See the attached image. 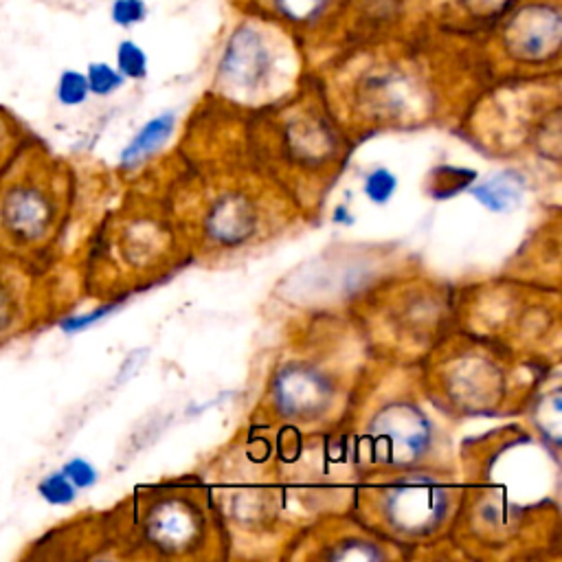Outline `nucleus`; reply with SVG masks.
<instances>
[{
	"label": "nucleus",
	"mask_w": 562,
	"mask_h": 562,
	"mask_svg": "<svg viewBox=\"0 0 562 562\" xmlns=\"http://www.w3.org/2000/svg\"><path fill=\"white\" fill-rule=\"evenodd\" d=\"M562 40L560 0H525L505 16L501 42L516 62L554 60Z\"/></svg>",
	"instance_id": "obj_1"
},
{
	"label": "nucleus",
	"mask_w": 562,
	"mask_h": 562,
	"mask_svg": "<svg viewBox=\"0 0 562 562\" xmlns=\"http://www.w3.org/2000/svg\"><path fill=\"white\" fill-rule=\"evenodd\" d=\"M55 213L53 196L36 178H9L0 189V238L14 249L38 244L49 235Z\"/></svg>",
	"instance_id": "obj_2"
},
{
	"label": "nucleus",
	"mask_w": 562,
	"mask_h": 562,
	"mask_svg": "<svg viewBox=\"0 0 562 562\" xmlns=\"http://www.w3.org/2000/svg\"><path fill=\"white\" fill-rule=\"evenodd\" d=\"M273 69L275 44L271 31L255 22L235 27L220 62L224 82L244 91H255L268 80Z\"/></svg>",
	"instance_id": "obj_3"
},
{
	"label": "nucleus",
	"mask_w": 562,
	"mask_h": 562,
	"mask_svg": "<svg viewBox=\"0 0 562 562\" xmlns=\"http://www.w3.org/2000/svg\"><path fill=\"white\" fill-rule=\"evenodd\" d=\"M429 435L424 415L411 404H400L385 411L374 424V440L385 448L393 462H411L424 453Z\"/></svg>",
	"instance_id": "obj_4"
},
{
	"label": "nucleus",
	"mask_w": 562,
	"mask_h": 562,
	"mask_svg": "<svg viewBox=\"0 0 562 562\" xmlns=\"http://www.w3.org/2000/svg\"><path fill=\"white\" fill-rule=\"evenodd\" d=\"M174 126H176L174 112H163V115L150 119L137 132V137L128 143V148L121 152V165L123 167L139 165L145 156H150L159 148H163L165 141L172 137Z\"/></svg>",
	"instance_id": "obj_5"
},
{
	"label": "nucleus",
	"mask_w": 562,
	"mask_h": 562,
	"mask_svg": "<svg viewBox=\"0 0 562 562\" xmlns=\"http://www.w3.org/2000/svg\"><path fill=\"white\" fill-rule=\"evenodd\" d=\"M339 0H268L273 14L290 25L312 27L328 18Z\"/></svg>",
	"instance_id": "obj_6"
},
{
	"label": "nucleus",
	"mask_w": 562,
	"mask_h": 562,
	"mask_svg": "<svg viewBox=\"0 0 562 562\" xmlns=\"http://www.w3.org/2000/svg\"><path fill=\"white\" fill-rule=\"evenodd\" d=\"M404 508H413L402 514V523L409 525H424L437 516L440 510V497H437L435 490L415 486V488H404L398 490L396 497H393V510L400 512Z\"/></svg>",
	"instance_id": "obj_7"
},
{
	"label": "nucleus",
	"mask_w": 562,
	"mask_h": 562,
	"mask_svg": "<svg viewBox=\"0 0 562 562\" xmlns=\"http://www.w3.org/2000/svg\"><path fill=\"white\" fill-rule=\"evenodd\" d=\"M521 191L523 185L514 174H499L486 183L472 187V196H475L483 207L501 213L519 202Z\"/></svg>",
	"instance_id": "obj_8"
},
{
	"label": "nucleus",
	"mask_w": 562,
	"mask_h": 562,
	"mask_svg": "<svg viewBox=\"0 0 562 562\" xmlns=\"http://www.w3.org/2000/svg\"><path fill=\"white\" fill-rule=\"evenodd\" d=\"M88 97H91V88H88L84 71L64 69L58 75V82H55V99H58L60 106L64 108L84 106Z\"/></svg>",
	"instance_id": "obj_9"
},
{
	"label": "nucleus",
	"mask_w": 562,
	"mask_h": 562,
	"mask_svg": "<svg viewBox=\"0 0 562 562\" xmlns=\"http://www.w3.org/2000/svg\"><path fill=\"white\" fill-rule=\"evenodd\" d=\"M36 492L44 503L53 505V508H66V505L75 503V499H77V488L69 481V477L64 475L62 468L49 472V475H44L38 481Z\"/></svg>",
	"instance_id": "obj_10"
},
{
	"label": "nucleus",
	"mask_w": 562,
	"mask_h": 562,
	"mask_svg": "<svg viewBox=\"0 0 562 562\" xmlns=\"http://www.w3.org/2000/svg\"><path fill=\"white\" fill-rule=\"evenodd\" d=\"M115 60H117V71L126 77V80H145L148 77V53L137 44L134 40H121L117 44V53H115Z\"/></svg>",
	"instance_id": "obj_11"
},
{
	"label": "nucleus",
	"mask_w": 562,
	"mask_h": 562,
	"mask_svg": "<svg viewBox=\"0 0 562 562\" xmlns=\"http://www.w3.org/2000/svg\"><path fill=\"white\" fill-rule=\"evenodd\" d=\"M84 73L88 80V88H91V95L95 97L115 95L119 88L126 84V77L117 71V66L108 62H91Z\"/></svg>",
	"instance_id": "obj_12"
},
{
	"label": "nucleus",
	"mask_w": 562,
	"mask_h": 562,
	"mask_svg": "<svg viewBox=\"0 0 562 562\" xmlns=\"http://www.w3.org/2000/svg\"><path fill=\"white\" fill-rule=\"evenodd\" d=\"M20 299L18 290L7 277L0 275V341L9 339L18 330Z\"/></svg>",
	"instance_id": "obj_13"
},
{
	"label": "nucleus",
	"mask_w": 562,
	"mask_h": 562,
	"mask_svg": "<svg viewBox=\"0 0 562 562\" xmlns=\"http://www.w3.org/2000/svg\"><path fill=\"white\" fill-rule=\"evenodd\" d=\"M150 9L145 0H110V20L121 29H132L145 22Z\"/></svg>",
	"instance_id": "obj_14"
},
{
	"label": "nucleus",
	"mask_w": 562,
	"mask_h": 562,
	"mask_svg": "<svg viewBox=\"0 0 562 562\" xmlns=\"http://www.w3.org/2000/svg\"><path fill=\"white\" fill-rule=\"evenodd\" d=\"M398 178L393 176L387 167H376L374 172H369L365 178V196L376 202V205H385L396 194Z\"/></svg>",
	"instance_id": "obj_15"
},
{
	"label": "nucleus",
	"mask_w": 562,
	"mask_h": 562,
	"mask_svg": "<svg viewBox=\"0 0 562 562\" xmlns=\"http://www.w3.org/2000/svg\"><path fill=\"white\" fill-rule=\"evenodd\" d=\"M62 472H64L66 477H69V481L77 488V492L93 488L95 483H97V479H99L97 468L91 462H88V459H84V457L69 459V462L62 466Z\"/></svg>",
	"instance_id": "obj_16"
},
{
	"label": "nucleus",
	"mask_w": 562,
	"mask_h": 562,
	"mask_svg": "<svg viewBox=\"0 0 562 562\" xmlns=\"http://www.w3.org/2000/svg\"><path fill=\"white\" fill-rule=\"evenodd\" d=\"M457 5L472 18H499L508 14L514 0H457Z\"/></svg>",
	"instance_id": "obj_17"
},
{
	"label": "nucleus",
	"mask_w": 562,
	"mask_h": 562,
	"mask_svg": "<svg viewBox=\"0 0 562 562\" xmlns=\"http://www.w3.org/2000/svg\"><path fill=\"white\" fill-rule=\"evenodd\" d=\"M117 306H101L95 308L91 312H84V314H75V317H66L60 321V330L64 334H80L84 330L91 328V325L99 323L101 319H106L110 312H115Z\"/></svg>",
	"instance_id": "obj_18"
},
{
	"label": "nucleus",
	"mask_w": 562,
	"mask_h": 562,
	"mask_svg": "<svg viewBox=\"0 0 562 562\" xmlns=\"http://www.w3.org/2000/svg\"><path fill=\"white\" fill-rule=\"evenodd\" d=\"M11 128H14V123H11L7 112L0 108V156L5 154V150L9 148V139H11Z\"/></svg>",
	"instance_id": "obj_19"
}]
</instances>
